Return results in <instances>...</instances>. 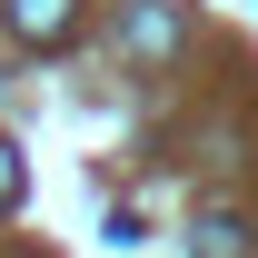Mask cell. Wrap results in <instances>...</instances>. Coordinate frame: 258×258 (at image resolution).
<instances>
[{
	"label": "cell",
	"instance_id": "1",
	"mask_svg": "<svg viewBox=\"0 0 258 258\" xmlns=\"http://www.w3.org/2000/svg\"><path fill=\"white\" fill-rule=\"evenodd\" d=\"M10 30L50 50V40H70V0H10Z\"/></svg>",
	"mask_w": 258,
	"mask_h": 258
},
{
	"label": "cell",
	"instance_id": "2",
	"mask_svg": "<svg viewBox=\"0 0 258 258\" xmlns=\"http://www.w3.org/2000/svg\"><path fill=\"white\" fill-rule=\"evenodd\" d=\"M169 40H179V20H169V0H139V10H129V50H139V60H159Z\"/></svg>",
	"mask_w": 258,
	"mask_h": 258
},
{
	"label": "cell",
	"instance_id": "3",
	"mask_svg": "<svg viewBox=\"0 0 258 258\" xmlns=\"http://www.w3.org/2000/svg\"><path fill=\"white\" fill-rule=\"evenodd\" d=\"M189 248H199V258H248V228L228 219V209H209V219L189 228Z\"/></svg>",
	"mask_w": 258,
	"mask_h": 258
},
{
	"label": "cell",
	"instance_id": "4",
	"mask_svg": "<svg viewBox=\"0 0 258 258\" xmlns=\"http://www.w3.org/2000/svg\"><path fill=\"white\" fill-rule=\"evenodd\" d=\"M0 209H20V149L0 139Z\"/></svg>",
	"mask_w": 258,
	"mask_h": 258
}]
</instances>
